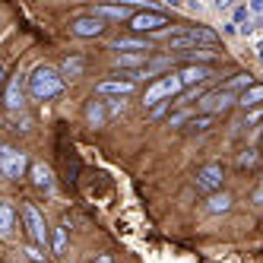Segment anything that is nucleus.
Returning <instances> with one entry per match:
<instances>
[{"instance_id": "1", "label": "nucleus", "mask_w": 263, "mask_h": 263, "mask_svg": "<svg viewBox=\"0 0 263 263\" xmlns=\"http://www.w3.org/2000/svg\"><path fill=\"white\" fill-rule=\"evenodd\" d=\"M64 77L54 67H48V64H42V67H35L32 73H29V96L35 99V102H48V99H54V96H61L64 92Z\"/></svg>"}, {"instance_id": "2", "label": "nucleus", "mask_w": 263, "mask_h": 263, "mask_svg": "<svg viewBox=\"0 0 263 263\" xmlns=\"http://www.w3.org/2000/svg\"><path fill=\"white\" fill-rule=\"evenodd\" d=\"M216 42H219V35L213 29H184V32H178V35L168 39V48L187 54V48H191V51L194 48H213Z\"/></svg>"}, {"instance_id": "3", "label": "nucleus", "mask_w": 263, "mask_h": 263, "mask_svg": "<svg viewBox=\"0 0 263 263\" xmlns=\"http://www.w3.org/2000/svg\"><path fill=\"white\" fill-rule=\"evenodd\" d=\"M232 105H238V96H232V92H225V89H213V92H206V96L197 102V108L203 111V115H222V111H229Z\"/></svg>"}, {"instance_id": "4", "label": "nucleus", "mask_w": 263, "mask_h": 263, "mask_svg": "<svg viewBox=\"0 0 263 263\" xmlns=\"http://www.w3.org/2000/svg\"><path fill=\"white\" fill-rule=\"evenodd\" d=\"M23 172H26V153H20L13 146H0V175L16 181L23 178Z\"/></svg>"}, {"instance_id": "5", "label": "nucleus", "mask_w": 263, "mask_h": 263, "mask_svg": "<svg viewBox=\"0 0 263 263\" xmlns=\"http://www.w3.org/2000/svg\"><path fill=\"white\" fill-rule=\"evenodd\" d=\"M222 178H225V168L219 162H210V165H203L200 172H197V191L203 194H219V187H222Z\"/></svg>"}, {"instance_id": "6", "label": "nucleus", "mask_w": 263, "mask_h": 263, "mask_svg": "<svg viewBox=\"0 0 263 263\" xmlns=\"http://www.w3.org/2000/svg\"><path fill=\"white\" fill-rule=\"evenodd\" d=\"M23 216H26V225H29L32 241L39 244V248H48V225H45V216L35 210L32 203H26V206H23Z\"/></svg>"}, {"instance_id": "7", "label": "nucleus", "mask_w": 263, "mask_h": 263, "mask_svg": "<svg viewBox=\"0 0 263 263\" xmlns=\"http://www.w3.org/2000/svg\"><path fill=\"white\" fill-rule=\"evenodd\" d=\"M70 32L77 35V39H96V35L105 32V20H99L96 13H86V16H80V20H73Z\"/></svg>"}, {"instance_id": "8", "label": "nucleus", "mask_w": 263, "mask_h": 263, "mask_svg": "<svg viewBox=\"0 0 263 263\" xmlns=\"http://www.w3.org/2000/svg\"><path fill=\"white\" fill-rule=\"evenodd\" d=\"M96 92H99L102 99H115V102H121V99H127L130 92H134V83H127V80H105V83L96 86Z\"/></svg>"}, {"instance_id": "9", "label": "nucleus", "mask_w": 263, "mask_h": 263, "mask_svg": "<svg viewBox=\"0 0 263 263\" xmlns=\"http://www.w3.org/2000/svg\"><path fill=\"white\" fill-rule=\"evenodd\" d=\"M162 26H168V20H165V16L162 13H137L134 16V20H130V29H134V32H159Z\"/></svg>"}, {"instance_id": "10", "label": "nucleus", "mask_w": 263, "mask_h": 263, "mask_svg": "<svg viewBox=\"0 0 263 263\" xmlns=\"http://www.w3.org/2000/svg\"><path fill=\"white\" fill-rule=\"evenodd\" d=\"M92 13H96L99 20H134V16H137L134 7H124V4L121 7H96Z\"/></svg>"}, {"instance_id": "11", "label": "nucleus", "mask_w": 263, "mask_h": 263, "mask_svg": "<svg viewBox=\"0 0 263 263\" xmlns=\"http://www.w3.org/2000/svg\"><path fill=\"white\" fill-rule=\"evenodd\" d=\"M178 80H181V86H197V83H206V80H210V70L191 64V67H184V70L178 73Z\"/></svg>"}, {"instance_id": "12", "label": "nucleus", "mask_w": 263, "mask_h": 263, "mask_svg": "<svg viewBox=\"0 0 263 263\" xmlns=\"http://www.w3.org/2000/svg\"><path fill=\"white\" fill-rule=\"evenodd\" d=\"M32 181H35V187H42V191H51V187H54L51 168H48L45 162H35V165H32Z\"/></svg>"}, {"instance_id": "13", "label": "nucleus", "mask_w": 263, "mask_h": 263, "mask_svg": "<svg viewBox=\"0 0 263 263\" xmlns=\"http://www.w3.org/2000/svg\"><path fill=\"white\" fill-rule=\"evenodd\" d=\"M13 222H16V213L10 203H0V238L10 241L13 238Z\"/></svg>"}, {"instance_id": "14", "label": "nucleus", "mask_w": 263, "mask_h": 263, "mask_svg": "<svg viewBox=\"0 0 263 263\" xmlns=\"http://www.w3.org/2000/svg\"><path fill=\"white\" fill-rule=\"evenodd\" d=\"M260 102H263V83H254L251 89H244L241 96H238L241 108H260Z\"/></svg>"}, {"instance_id": "15", "label": "nucleus", "mask_w": 263, "mask_h": 263, "mask_svg": "<svg viewBox=\"0 0 263 263\" xmlns=\"http://www.w3.org/2000/svg\"><path fill=\"white\" fill-rule=\"evenodd\" d=\"M4 102H7L10 111H16V108L23 105V86H20V77L7 83V96H4Z\"/></svg>"}, {"instance_id": "16", "label": "nucleus", "mask_w": 263, "mask_h": 263, "mask_svg": "<svg viewBox=\"0 0 263 263\" xmlns=\"http://www.w3.org/2000/svg\"><path fill=\"white\" fill-rule=\"evenodd\" d=\"M86 121H89V127H102V124L108 121L105 102H89V108H86Z\"/></svg>"}, {"instance_id": "17", "label": "nucleus", "mask_w": 263, "mask_h": 263, "mask_svg": "<svg viewBox=\"0 0 263 263\" xmlns=\"http://www.w3.org/2000/svg\"><path fill=\"white\" fill-rule=\"evenodd\" d=\"M229 210H232V197L229 194H213L210 200H206V213H213V216L229 213Z\"/></svg>"}, {"instance_id": "18", "label": "nucleus", "mask_w": 263, "mask_h": 263, "mask_svg": "<svg viewBox=\"0 0 263 263\" xmlns=\"http://www.w3.org/2000/svg\"><path fill=\"white\" fill-rule=\"evenodd\" d=\"M61 77H64V83L67 80H77V77H83V58H67L64 64H61Z\"/></svg>"}, {"instance_id": "19", "label": "nucleus", "mask_w": 263, "mask_h": 263, "mask_svg": "<svg viewBox=\"0 0 263 263\" xmlns=\"http://www.w3.org/2000/svg\"><path fill=\"white\" fill-rule=\"evenodd\" d=\"M108 48L111 51H149V45L143 39H115Z\"/></svg>"}, {"instance_id": "20", "label": "nucleus", "mask_w": 263, "mask_h": 263, "mask_svg": "<svg viewBox=\"0 0 263 263\" xmlns=\"http://www.w3.org/2000/svg\"><path fill=\"white\" fill-rule=\"evenodd\" d=\"M162 99H168V92H165V80H156L153 86H149V89H146V99H143V102L156 108V105H159Z\"/></svg>"}, {"instance_id": "21", "label": "nucleus", "mask_w": 263, "mask_h": 263, "mask_svg": "<svg viewBox=\"0 0 263 263\" xmlns=\"http://www.w3.org/2000/svg\"><path fill=\"white\" fill-rule=\"evenodd\" d=\"M251 86H254L251 73H238V77H232V80L225 83L222 89H225V92H232V96H235V89H251Z\"/></svg>"}, {"instance_id": "22", "label": "nucleus", "mask_w": 263, "mask_h": 263, "mask_svg": "<svg viewBox=\"0 0 263 263\" xmlns=\"http://www.w3.org/2000/svg\"><path fill=\"white\" fill-rule=\"evenodd\" d=\"M213 58H216L213 48H194V51H187V61H213Z\"/></svg>"}, {"instance_id": "23", "label": "nucleus", "mask_w": 263, "mask_h": 263, "mask_svg": "<svg viewBox=\"0 0 263 263\" xmlns=\"http://www.w3.org/2000/svg\"><path fill=\"white\" fill-rule=\"evenodd\" d=\"M67 251V229H54V254Z\"/></svg>"}, {"instance_id": "24", "label": "nucleus", "mask_w": 263, "mask_h": 263, "mask_svg": "<svg viewBox=\"0 0 263 263\" xmlns=\"http://www.w3.org/2000/svg\"><path fill=\"white\" fill-rule=\"evenodd\" d=\"M254 165H257V149H248L238 156V168H254Z\"/></svg>"}, {"instance_id": "25", "label": "nucleus", "mask_w": 263, "mask_h": 263, "mask_svg": "<svg viewBox=\"0 0 263 263\" xmlns=\"http://www.w3.org/2000/svg\"><path fill=\"white\" fill-rule=\"evenodd\" d=\"M244 23H251V10H248V7H238L235 16H232V26L238 29V26H244Z\"/></svg>"}, {"instance_id": "26", "label": "nucleus", "mask_w": 263, "mask_h": 263, "mask_svg": "<svg viewBox=\"0 0 263 263\" xmlns=\"http://www.w3.org/2000/svg\"><path fill=\"white\" fill-rule=\"evenodd\" d=\"M146 58H143V54H121V58H118V67L124 64V67H140Z\"/></svg>"}, {"instance_id": "27", "label": "nucleus", "mask_w": 263, "mask_h": 263, "mask_svg": "<svg viewBox=\"0 0 263 263\" xmlns=\"http://www.w3.org/2000/svg\"><path fill=\"white\" fill-rule=\"evenodd\" d=\"M187 124H191L194 130H206V127L213 124V118H210V115H200V118H191V121H187Z\"/></svg>"}, {"instance_id": "28", "label": "nucleus", "mask_w": 263, "mask_h": 263, "mask_svg": "<svg viewBox=\"0 0 263 263\" xmlns=\"http://www.w3.org/2000/svg\"><path fill=\"white\" fill-rule=\"evenodd\" d=\"M187 121H191V111H181V115H175L168 124H172V127H181V124H187Z\"/></svg>"}, {"instance_id": "29", "label": "nucleus", "mask_w": 263, "mask_h": 263, "mask_svg": "<svg viewBox=\"0 0 263 263\" xmlns=\"http://www.w3.org/2000/svg\"><path fill=\"white\" fill-rule=\"evenodd\" d=\"M260 118H263V111H260V108H251V115H248V121H244V127H251V124H257Z\"/></svg>"}, {"instance_id": "30", "label": "nucleus", "mask_w": 263, "mask_h": 263, "mask_svg": "<svg viewBox=\"0 0 263 263\" xmlns=\"http://www.w3.org/2000/svg\"><path fill=\"white\" fill-rule=\"evenodd\" d=\"M254 32V26L251 23H244V26H238V35H251Z\"/></svg>"}, {"instance_id": "31", "label": "nucleus", "mask_w": 263, "mask_h": 263, "mask_svg": "<svg viewBox=\"0 0 263 263\" xmlns=\"http://www.w3.org/2000/svg\"><path fill=\"white\" fill-rule=\"evenodd\" d=\"M121 111H124V102H115V105H111V111H108V115H121Z\"/></svg>"}, {"instance_id": "32", "label": "nucleus", "mask_w": 263, "mask_h": 263, "mask_svg": "<svg viewBox=\"0 0 263 263\" xmlns=\"http://www.w3.org/2000/svg\"><path fill=\"white\" fill-rule=\"evenodd\" d=\"M26 254H29L32 260H42V254H39V248H26Z\"/></svg>"}, {"instance_id": "33", "label": "nucleus", "mask_w": 263, "mask_h": 263, "mask_svg": "<svg viewBox=\"0 0 263 263\" xmlns=\"http://www.w3.org/2000/svg\"><path fill=\"white\" fill-rule=\"evenodd\" d=\"M251 10H254V13H260V16H263V0H254V4H251Z\"/></svg>"}, {"instance_id": "34", "label": "nucleus", "mask_w": 263, "mask_h": 263, "mask_svg": "<svg viewBox=\"0 0 263 263\" xmlns=\"http://www.w3.org/2000/svg\"><path fill=\"white\" fill-rule=\"evenodd\" d=\"M254 203H260V206H263V191H257V194H254Z\"/></svg>"}, {"instance_id": "35", "label": "nucleus", "mask_w": 263, "mask_h": 263, "mask_svg": "<svg viewBox=\"0 0 263 263\" xmlns=\"http://www.w3.org/2000/svg\"><path fill=\"white\" fill-rule=\"evenodd\" d=\"M96 263H111V257H108V254H102V257H99Z\"/></svg>"}, {"instance_id": "36", "label": "nucleus", "mask_w": 263, "mask_h": 263, "mask_svg": "<svg viewBox=\"0 0 263 263\" xmlns=\"http://www.w3.org/2000/svg\"><path fill=\"white\" fill-rule=\"evenodd\" d=\"M257 58H260V61H263V42H260V45H257Z\"/></svg>"}, {"instance_id": "37", "label": "nucleus", "mask_w": 263, "mask_h": 263, "mask_svg": "<svg viewBox=\"0 0 263 263\" xmlns=\"http://www.w3.org/2000/svg\"><path fill=\"white\" fill-rule=\"evenodd\" d=\"M0 86H4V67H0Z\"/></svg>"}, {"instance_id": "38", "label": "nucleus", "mask_w": 263, "mask_h": 263, "mask_svg": "<svg viewBox=\"0 0 263 263\" xmlns=\"http://www.w3.org/2000/svg\"><path fill=\"white\" fill-rule=\"evenodd\" d=\"M257 26H260V29H263V16H260V23H257Z\"/></svg>"}]
</instances>
